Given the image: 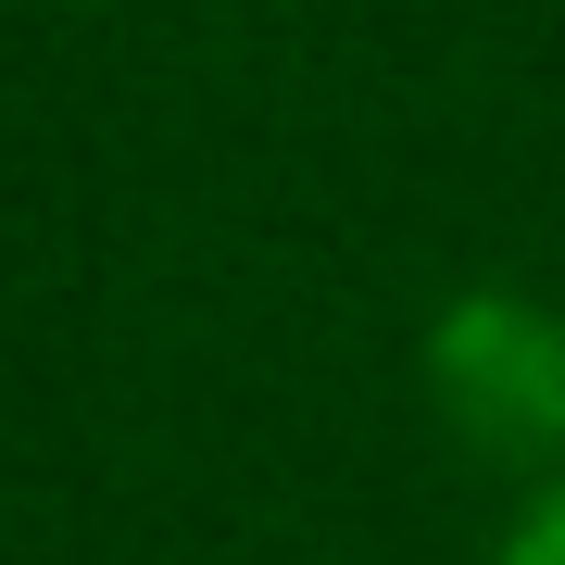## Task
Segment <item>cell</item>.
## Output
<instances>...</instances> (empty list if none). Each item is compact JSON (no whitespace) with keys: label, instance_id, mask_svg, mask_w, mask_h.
<instances>
[{"label":"cell","instance_id":"cell-1","mask_svg":"<svg viewBox=\"0 0 565 565\" xmlns=\"http://www.w3.org/2000/svg\"><path fill=\"white\" fill-rule=\"evenodd\" d=\"M427 377H440V403L478 452H553L565 440V327L541 302H503V289L452 302Z\"/></svg>","mask_w":565,"mask_h":565},{"label":"cell","instance_id":"cell-2","mask_svg":"<svg viewBox=\"0 0 565 565\" xmlns=\"http://www.w3.org/2000/svg\"><path fill=\"white\" fill-rule=\"evenodd\" d=\"M503 565H565V490H553V503H541V515H527L515 541H503Z\"/></svg>","mask_w":565,"mask_h":565}]
</instances>
